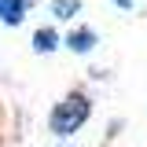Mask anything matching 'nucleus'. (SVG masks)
I'll use <instances>...</instances> for the list:
<instances>
[{
    "label": "nucleus",
    "instance_id": "nucleus-1",
    "mask_svg": "<svg viewBox=\"0 0 147 147\" xmlns=\"http://www.w3.org/2000/svg\"><path fill=\"white\" fill-rule=\"evenodd\" d=\"M88 114H92V103L81 92H74V96H66V99L52 110V132L55 136H70V132H77V129L88 121Z\"/></svg>",
    "mask_w": 147,
    "mask_h": 147
},
{
    "label": "nucleus",
    "instance_id": "nucleus-2",
    "mask_svg": "<svg viewBox=\"0 0 147 147\" xmlns=\"http://www.w3.org/2000/svg\"><path fill=\"white\" fill-rule=\"evenodd\" d=\"M22 15H26V0H0V18L7 26H18Z\"/></svg>",
    "mask_w": 147,
    "mask_h": 147
},
{
    "label": "nucleus",
    "instance_id": "nucleus-3",
    "mask_svg": "<svg viewBox=\"0 0 147 147\" xmlns=\"http://www.w3.org/2000/svg\"><path fill=\"white\" fill-rule=\"evenodd\" d=\"M66 44H70V52H92L96 33H92V30H74V33L66 37Z\"/></svg>",
    "mask_w": 147,
    "mask_h": 147
},
{
    "label": "nucleus",
    "instance_id": "nucleus-4",
    "mask_svg": "<svg viewBox=\"0 0 147 147\" xmlns=\"http://www.w3.org/2000/svg\"><path fill=\"white\" fill-rule=\"evenodd\" d=\"M55 44H59V37H55V30H48V26L33 33V48H37V52H52Z\"/></svg>",
    "mask_w": 147,
    "mask_h": 147
},
{
    "label": "nucleus",
    "instance_id": "nucleus-5",
    "mask_svg": "<svg viewBox=\"0 0 147 147\" xmlns=\"http://www.w3.org/2000/svg\"><path fill=\"white\" fill-rule=\"evenodd\" d=\"M77 7H81V0H55L52 4V11L59 18H70V15H77Z\"/></svg>",
    "mask_w": 147,
    "mask_h": 147
}]
</instances>
